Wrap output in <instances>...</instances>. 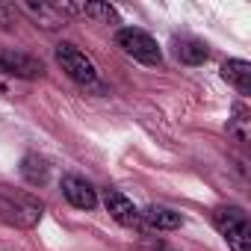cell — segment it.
<instances>
[{"label": "cell", "mask_w": 251, "mask_h": 251, "mask_svg": "<svg viewBox=\"0 0 251 251\" xmlns=\"http://www.w3.org/2000/svg\"><path fill=\"white\" fill-rule=\"evenodd\" d=\"M45 216V204L24 192V189H9L0 186V219L15 225V227H36Z\"/></svg>", "instance_id": "6da1fadb"}, {"label": "cell", "mask_w": 251, "mask_h": 251, "mask_svg": "<svg viewBox=\"0 0 251 251\" xmlns=\"http://www.w3.org/2000/svg\"><path fill=\"white\" fill-rule=\"evenodd\" d=\"M213 225L216 230L227 239L230 251H251V225L248 216L239 207H216L213 210Z\"/></svg>", "instance_id": "7a4b0ae2"}, {"label": "cell", "mask_w": 251, "mask_h": 251, "mask_svg": "<svg viewBox=\"0 0 251 251\" xmlns=\"http://www.w3.org/2000/svg\"><path fill=\"white\" fill-rule=\"evenodd\" d=\"M56 62L62 65V71H65L74 83H80V86H86V89H100L95 62H92L77 45H71V42L56 45Z\"/></svg>", "instance_id": "3957f363"}, {"label": "cell", "mask_w": 251, "mask_h": 251, "mask_svg": "<svg viewBox=\"0 0 251 251\" xmlns=\"http://www.w3.org/2000/svg\"><path fill=\"white\" fill-rule=\"evenodd\" d=\"M115 45L127 53L130 59L142 62V65H160L163 62V50L160 45L145 33V30H136V27H124L115 33Z\"/></svg>", "instance_id": "277c9868"}, {"label": "cell", "mask_w": 251, "mask_h": 251, "mask_svg": "<svg viewBox=\"0 0 251 251\" xmlns=\"http://www.w3.org/2000/svg\"><path fill=\"white\" fill-rule=\"evenodd\" d=\"M0 74L18 77V80H36L45 74V65H42V59H36L30 53H21L15 48H3L0 50Z\"/></svg>", "instance_id": "5b68a950"}, {"label": "cell", "mask_w": 251, "mask_h": 251, "mask_svg": "<svg viewBox=\"0 0 251 251\" xmlns=\"http://www.w3.org/2000/svg\"><path fill=\"white\" fill-rule=\"evenodd\" d=\"M103 207H106V213H109L118 225L133 227V225L142 222V216H139V210L133 207V201L124 195V192H118V189H106V192H103Z\"/></svg>", "instance_id": "8992f818"}, {"label": "cell", "mask_w": 251, "mask_h": 251, "mask_svg": "<svg viewBox=\"0 0 251 251\" xmlns=\"http://www.w3.org/2000/svg\"><path fill=\"white\" fill-rule=\"evenodd\" d=\"M62 195L68 198V204H74L77 210H92L98 204V192L89 180L77 177V175H65L62 177Z\"/></svg>", "instance_id": "52a82bcc"}, {"label": "cell", "mask_w": 251, "mask_h": 251, "mask_svg": "<svg viewBox=\"0 0 251 251\" xmlns=\"http://www.w3.org/2000/svg\"><path fill=\"white\" fill-rule=\"evenodd\" d=\"M18 9L24 12V15H30L33 21H36V27H42V30H59L62 24H65V18L56 12V6L53 3H36V0H24V3H18Z\"/></svg>", "instance_id": "ba28073f"}, {"label": "cell", "mask_w": 251, "mask_h": 251, "mask_svg": "<svg viewBox=\"0 0 251 251\" xmlns=\"http://www.w3.org/2000/svg\"><path fill=\"white\" fill-rule=\"evenodd\" d=\"M222 77L239 95H251V62H245V59H227L222 65Z\"/></svg>", "instance_id": "9c48e42d"}, {"label": "cell", "mask_w": 251, "mask_h": 251, "mask_svg": "<svg viewBox=\"0 0 251 251\" xmlns=\"http://www.w3.org/2000/svg\"><path fill=\"white\" fill-rule=\"evenodd\" d=\"M21 177H24L30 186H45V183L50 180V166H48V160L39 157V154H24V160H21Z\"/></svg>", "instance_id": "30bf717a"}, {"label": "cell", "mask_w": 251, "mask_h": 251, "mask_svg": "<svg viewBox=\"0 0 251 251\" xmlns=\"http://www.w3.org/2000/svg\"><path fill=\"white\" fill-rule=\"evenodd\" d=\"M175 53H177V59L186 62V65H201V62H207V56H210L207 45H204L201 39H192V36L177 39V42H175Z\"/></svg>", "instance_id": "8fae6325"}, {"label": "cell", "mask_w": 251, "mask_h": 251, "mask_svg": "<svg viewBox=\"0 0 251 251\" xmlns=\"http://www.w3.org/2000/svg\"><path fill=\"white\" fill-rule=\"evenodd\" d=\"M139 216H142L145 225H151V227H157V230H175V227L183 225V216H180V213H175V210H169V207H157V204L148 207V210H142Z\"/></svg>", "instance_id": "7c38bea8"}, {"label": "cell", "mask_w": 251, "mask_h": 251, "mask_svg": "<svg viewBox=\"0 0 251 251\" xmlns=\"http://www.w3.org/2000/svg\"><path fill=\"white\" fill-rule=\"evenodd\" d=\"M80 15H89L100 24H121V15L115 6L109 3H100V0H92V3H80Z\"/></svg>", "instance_id": "4fadbf2b"}, {"label": "cell", "mask_w": 251, "mask_h": 251, "mask_svg": "<svg viewBox=\"0 0 251 251\" xmlns=\"http://www.w3.org/2000/svg\"><path fill=\"white\" fill-rule=\"evenodd\" d=\"M227 133H230L239 145H245V142H248V112H245L242 106H236V109H233V118L227 121Z\"/></svg>", "instance_id": "5bb4252c"}, {"label": "cell", "mask_w": 251, "mask_h": 251, "mask_svg": "<svg viewBox=\"0 0 251 251\" xmlns=\"http://www.w3.org/2000/svg\"><path fill=\"white\" fill-rule=\"evenodd\" d=\"M15 21V6L0 3V24H12Z\"/></svg>", "instance_id": "9a60e30c"}, {"label": "cell", "mask_w": 251, "mask_h": 251, "mask_svg": "<svg viewBox=\"0 0 251 251\" xmlns=\"http://www.w3.org/2000/svg\"><path fill=\"white\" fill-rule=\"evenodd\" d=\"M0 92H3V95H9V86H6L3 80H0Z\"/></svg>", "instance_id": "2e32d148"}]
</instances>
